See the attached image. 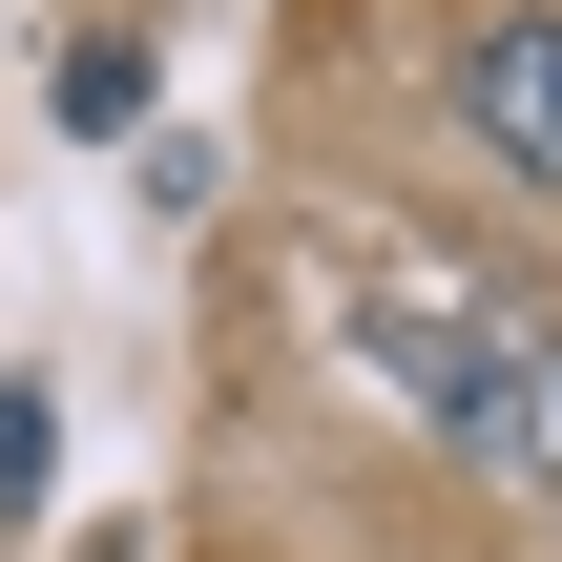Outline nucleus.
Returning a JSON list of instances; mask_svg holds the SVG:
<instances>
[{"label":"nucleus","instance_id":"obj_1","mask_svg":"<svg viewBox=\"0 0 562 562\" xmlns=\"http://www.w3.org/2000/svg\"><path fill=\"white\" fill-rule=\"evenodd\" d=\"M375 375L501 480V501H562V313H521V292H375Z\"/></svg>","mask_w":562,"mask_h":562},{"label":"nucleus","instance_id":"obj_2","mask_svg":"<svg viewBox=\"0 0 562 562\" xmlns=\"http://www.w3.org/2000/svg\"><path fill=\"white\" fill-rule=\"evenodd\" d=\"M438 104H459V146L501 188H562V0H480L438 42Z\"/></svg>","mask_w":562,"mask_h":562},{"label":"nucleus","instance_id":"obj_3","mask_svg":"<svg viewBox=\"0 0 562 562\" xmlns=\"http://www.w3.org/2000/svg\"><path fill=\"white\" fill-rule=\"evenodd\" d=\"M42 104H63V125H125V104H146V42H125V21L42 42Z\"/></svg>","mask_w":562,"mask_h":562},{"label":"nucleus","instance_id":"obj_4","mask_svg":"<svg viewBox=\"0 0 562 562\" xmlns=\"http://www.w3.org/2000/svg\"><path fill=\"white\" fill-rule=\"evenodd\" d=\"M21 501H42V396L0 375V521H21Z\"/></svg>","mask_w":562,"mask_h":562}]
</instances>
